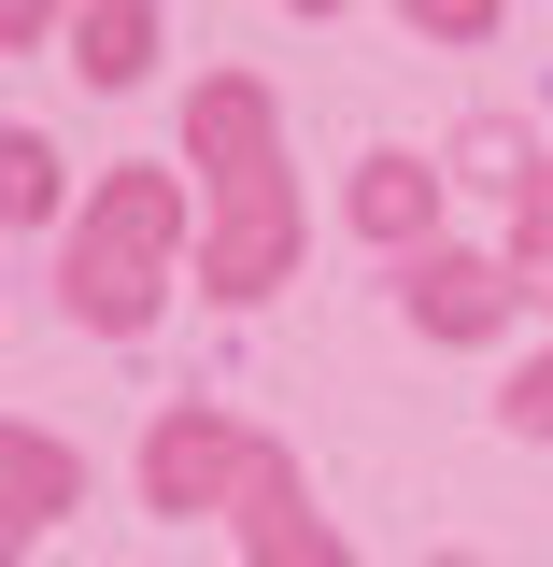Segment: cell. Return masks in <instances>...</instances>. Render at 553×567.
<instances>
[{
	"label": "cell",
	"mask_w": 553,
	"mask_h": 567,
	"mask_svg": "<svg viewBox=\"0 0 553 567\" xmlns=\"http://www.w3.org/2000/svg\"><path fill=\"white\" fill-rule=\"evenodd\" d=\"M171 256H185V185L171 171H100L85 213H71V241H58V312L100 327V341H142Z\"/></svg>",
	"instance_id": "6da1fadb"
},
{
	"label": "cell",
	"mask_w": 553,
	"mask_h": 567,
	"mask_svg": "<svg viewBox=\"0 0 553 567\" xmlns=\"http://www.w3.org/2000/svg\"><path fill=\"white\" fill-rule=\"evenodd\" d=\"M256 425L227 412V398H171V412L142 425V511L156 525H199V511H242L256 496Z\"/></svg>",
	"instance_id": "7a4b0ae2"
},
{
	"label": "cell",
	"mask_w": 553,
	"mask_h": 567,
	"mask_svg": "<svg viewBox=\"0 0 553 567\" xmlns=\"http://www.w3.org/2000/svg\"><path fill=\"white\" fill-rule=\"evenodd\" d=\"M284 256H298V185H242V199H213V227H199V298H270L284 284Z\"/></svg>",
	"instance_id": "3957f363"
},
{
	"label": "cell",
	"mask_w": 553,
	"mask_h": 567,
	"mask_svg": "<svg viewBox=\"0 0 553 567\" xmlns=\"http://www.w3.org/2000/svg\"><path fill=\"white\" fill-rule=\"evenodd\" d=\"M440 185H454V171H426L412 142H369L355 185H341V213H355V241H383V256L412 270V256H440Z\"/></svg>",
	"instance_id": "277c9868"
},
{
	"label": "cell",
	"mask_w": 553,
	"mask_h": 567,
	"mask_svg": "<svg viewBox=\"0 0 553 567\" xmlns=\"http://www.w3.org/2000/svg\"><path fill=\"white\" fill-rule=\"evenodd\" d=\"M398 298H412L426 341H496V327H511V298H525V270H511V256H469V241H440V256L398 270Z\"/></svg>",
	"instance_id": "5b68a950"
},
{
	"label": "cell",
	"mask_w": 553,
	"mask_h": 567,
	"mask_svg": "<svg viewBox=\"0 0 553 567\" xmlns=\"http://www.w3.org/2000/svg\"><path fill=\"white\" fill-rule=\"evenodd\" d=\"M185 142H199L213 199L284 185V128H270V85H256V71H213V85H199V114H185Z\"/></svg>",
	"instance_id": "8992f818"
},
{
	"label": "cell",
	"mask_w": 553,
	"mask_h": 567,
	"mask_svg": "<svg viewBox=\"0 0 553 567\" xmlns=\"http://www.w3.org/2000/svg\"><path fill=\"white\" fill-rule=\"evenodd\" d=\"M227 525H242V567H355V554H341V525L298 496V454H284V440L256 454V496H242Z\"/></svg>",
	"instance_id": "52a82bcc"
},
{
	"label": "cell",
	"mask_w": 553,
	"mask_h": 567,
	"mask_svg": "<svg viewBox=\"0 0 553 567\" xmlns=\"http://www.w3.org/2000/svg\"><path fill=\"white\" fill-rule=\"evenodd\" d=\"M142 58H156V0H85L71 14V71L85 85H142Z\"/></svg>",
	"instance_id": "ba28073f"
},
{
	"label": "cell",
	"mask_w": 553,
	"mask_h": 567,
	"mask_svg": "<svg viewBox=\"0 0 553 567\" xmlns=\"http://www.w3.org/2000/svg\"><path fill=\"white\" fill-rule=\"evenodd\" d=\"M0 454H14V511H0V525H58L71 496H85V454H71V440H43V425H14Z\"/></svg>",
	"instance_id": "9c48e42d"
},
{
	"label": "cell",
	"mask_w": 553,
	"mask_h": 567,
	"mask_svg": "<svg viewBox=\"0 0 553 567\" xmlns=\"http://www.w3.org/2000/svg\"><path fill=\"white\" fill-rule=\"evenodd\" d=\"M540 171L553 156L525 142V114H469V128H454V185H511V199H525Z\"/></svg>",
	"instance_id": "30bf717a"
},
{
	"label": "cell",
	"mask_w": 553,
	"mask_h": 567,
	"mask_svg": "<svg viewBox=\"0 0 553 567\" xmlns=\"http://www.w3.org/2000/svg\"><path fill=\"white\" fill-rule=\"evenodd\" d=\"M0 213H58V156H43V128H0Z\"/></svg>",
	"instance_id": "8fae6325"
},
{
	"label": "cell",
	"mask_w": 553,
	"mask_h": 567,
	"mask_svg": "<svg viewBox=\"0 0 553 567\" xmlns=\"http://www.w3.org/2000/svg\"><path fill=\"white\" fill-rule=\"evenodd\" d=\"M511 270H525V298H553V171L511 199Z\"/></svg>",
	"instance_id": "7c38bea8"
},
{
	"label": "cell",
	"mask_w": 553,
	"mask_h": 567,
	"mask_svg": "<svg viewBox=\"0 0 553 567\" xmlns=\"http://www.w3.org/2000/svg\"><path fill=\"white\" fill-rule=\"evenodd\" d=\"M496 412L525 425V440H553V354H525V369H511V383H496Z\"/></svg>",
	"instance_id": "4fadbf2b"
},
{
	"label": "cell",
	"mask_w": 553,
	"mask_h": 567,
	"mask_svg": "<svg viewBox=\"0 0 553 567\" xmlns=\"http://www.w3.org/2000/svg\"><path fill=\"white\" fill-rule=\"evenodd\" d=\"M426 43H496V0H412Z\"/></svg>",
	"instance_id": "5bb4252c"
},
{
	"label": "cell",
	"mask_w": 553,
	"mask_h": 567,
	"mask_svg": "<svg viewBox=\"0 0 553 567\" xmlns=\"http://www.w3.org/2000/svg\"><path fill=\"white\" fill-rule=\"evenodd\" d=\"M412 567H483V554H412Z\"/></svg>",
	"instance_id": "9a60e30c"
}]
</instances>
